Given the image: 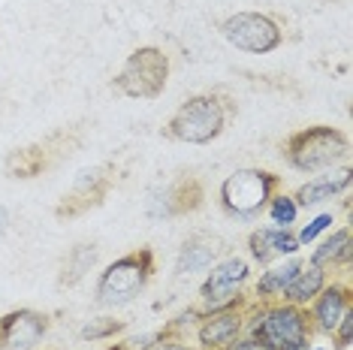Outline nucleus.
Masks as SVG:
<instances>
[{"instance_id":"4","label":"nucleus","mask_w":353,"mask_h":350,"mask_svg":"<svg viewBox=\"0 0 353 350\" xmlns=\"http://www.w3.org/2000/svg\"><path fill=\"white\" fill-rule=\"evenodd\" d=\"M157 272V260L154 251L148 245L136 248L124 257H118L115 262H109L97 278V302L103 308H118L127 305L148 287V281Z\"/></svg>"},{"instance_id":"9","label":"nucleus","mask_w":353,"mask_h":350,"mask_svg":"<svg viewBox=\"0 0 353 350\" xmlns=\"http://www.w3.org/2000/svg\"><path fill=\"white\" fill-rule=\"evenodd\" d=\"M205 205V185L194 172H179L170 178L157 194L148 200V214L154 220H172V218H188Z\"/></svg>"},{"instance_id":"12","label":"nucleus","mask_w":353,"mask_h":350,"mask_svg":"<svg viewBox=\"0 0 353 350\" xmlns=\"http://www.w3.org/2000/svg\"><path fill=\"white\" fill-rule=\"evenodd\" d=\"M350 308H353L350 284H344V281L326 284V287L320 290L314 299H311V308H308L311 326H314V336H329V338H332L335 326L341 323V317L347 314Z\"/></svg>"},{"instance_id":"27","label":"nucleus","mask_w":353,"mask_h":350,"mask_svg":"<svg viewBox=\"0 0 353 350\" xmlns=\"http://www.w3.org/2000/svg\"><path fill=\"white\" fill-rule=\"evenodd\" d=\"M151 350H194V347L184 344V338H181V336H166V338H160Z\"/></svg>"},{"instance_id":"18","label":"nucleus","mask_w":353,"mask_h":350,"mask_svg":"<svg viewBox=\"0 0 353 350\" xmlns=\"http://www.w3.org/2000/svg\"><path fill=\"white\" fill-rule=\"evenodd\" d=\"M305 266V260L302 257H293L290 260H284V262H278V266H269L266 272L260 275V281H256V287H254V302H278L281 299V293L287 290V284L296 278V272Z\"/></svg>"},{"instance_id":"14","label":"nucleus","mask_w":353,"mask_h":350,"mask_svg":"<svg viewBox=\"0 0 353 350\" xmlns=\"http://www.w3.org/2000/svg\"><path fill=\"white\" fill-rule=\"evenodd\" d=\"M350 185H353V169L350 166H341V169H329L326 175H317V178L305 181L290 196H293L296 209H317V205L341 196L344 190H350Z\"/></svg>"},{"instance_id":"3","label":"nucleus","mask_w":353,"mask_h":350,"mask_svg":"<svg viewBox=\"0 0 353 350\" xmlns=\"http://www.w3.org/2000/svg\"><path fill=\"white\" fill-rule=\"evenodd\" d=\"M281 175L272 169H260V166H248V169H236L221 181L218 200L227 218L236 220H254L266 212L269 200L278 194Z\"/></svg>"},{"instance_id":"26","label":"nucleus","mask_w":353,"mask_h":350,"mask_svg":"<svg viewBox=\"0 0 353 350\" xmlns=\"http://www.w3.org/2000/svg\"><path fill=\"white\" fill-rule=\"evenodd\" d=\"M230 350H275L269 341L263 338H254V336H239L236 341L230 344Z\"/></svg>"},{"instance_id":"28","label":"nucleus","mask_w":353,"mask_h":350,"mask_svg":"<svg viewBox=\"0 0 353 350\" xmlns=\"http://www.w3.org/2000/svg\"><path fill=\"white\" fill-rule=\"evenodd\" d=\"M6 227H10V212L0 205V233H6Z\"/></svg>"},{"instance_id":"11","label":"nucleus","mask_w":353,"mask_h":350,"mask_svg":"<svg viewBox=\"0 0 353 350\" xmlns=\"http://www.w3.org/2000/svg\"><path fill=\"white\" fill-rule=\"evenodd\" d=\"M63 133H52L49 139L43 142H30V145H21V148H12L10 154H6L3 161V172L10 175V178H39L46 169H52L54 161H58V154H63L67 148H58Z\"/></svg>"},{"instance_id":"22","label":"nucleus","mask_w":353,"mask_h":350,"mask_svg":"<svg viewBox=\"0 0 353 350\" xmlns=\"http://www.w3.org/2000/svg\"><path fill=\"white\" fill-rule=\"evenodd\" d=\"M266 214H269V220L275 227L290 229L296 224V214H299V209H296V203H293L290 194H275L269 200V205H266Z\"/></svg>"},{"instance_id":"7","label":"nucleus","mask_w":353,"mask_h":350,"mask_svg":"<svg viewBox=\"0 0 353 350\" xmlns=\"http://www.w3.org/2000/svg\"><path fill=\"white\" fill-rule=\"evenodd\" d=\"M221 37L227 39L232 49L248 54H269L281 49L284 43V30L272 15L266 12H232L221 21Z\"/></svg>"},{"instance_id":"29","label":"nucleus","mask_w":353,"mask_h":350,"mask_svg":"<svg viewBox=\"0 0 353 350\" xmlns=\"http://www.w3.org/2000/svg\"><path fill=\"white\" fill-rule=\"evenodd\" d=\"M214 350H230V347H214Z\"/></svg>"},{"instance_id":"25","label":"nucleus","mask_w":353,"mask_h":350,"mask_svg":"<svg viewBox=\"0 0 353 350\" xmlns=\"http://www.w3.org/2000/svg\"><path fill=\"white\" fill-rule=\"evenodd\" d=\"M332 338H335V347H339V350H347L350 347V341H353V308L341 317V323L335 326Z\"/></svg>"},{"instance_id":"13","label":"nucleus","mask_w":353,"mask_h":350,"mask_svg":"<svg viewBox=\"0 0 353 350\" xmlns=\"http://www.w3.org/2000/svg\"><path fill=\"white\" fill-rule=\"evenodd\" d=\"M242 329H245V305L242 308H223V311L199 317L196 341L203 350L230 347L232 341L242 336Z\"/></svg>"},{"instance_id":"23","label":"nucleus","mask_w":353,"mask_h":350,"mask_svg":"<svg viewBox=\"0 0 353 350\" xmlns=\"http://www.w3.org/2000/svg\"><path fill=\"white\" fill-rule=\"evenodd\" d=\"M166 336H179V329H175L172 323H166L163 329H154V332H142V336L124 338V341H118V344H112V347H106V350H151V347H154L160 338H166Z\"/></svg>"},{"instance_id":"24","label":"nucleus","mask_w":353,"mask_h":350,"mask_svg":"<svg viewBox=\"0 0 353 350\" xmlns=\"http://www.w3.org/2000/svg\"><path fill=\"white\" fill-rule=\"evenodd\" d=\"M332 224H335L332 212H323V214H317V218L311 220V224H305V227L299 229V233H296V238H299V245H311L320 233H323V229H329Z\"/></svg>"},{"instance_id":"2","label":"nucleus","mask_w":353,"mask_h":350,"mask_svg":"<svg viewBox=\"0 0 353 350\" xmlns=\"http://www.w3.org/2000/svg\"><path fill=\"white\" fill-rule=\"evenodd\" d=\"M281 154H284L290 169L317 175V172L335 169L350 154V139L339 127L311 124V127H302V130L290 133V136L281 142Z\"/></svg>"},{"instance_id":"15","label":"nucleus","mask_w":353,"mask_h":350,"mask_svg":"<svg viewBox=\"0 0 353 350\" xmlns=\"http://www.w3.org/2000/svg\"><path fill=\"white\" fill-rule=\"evenodd\" d=\"M299 248L302 245L296 233L284 227H260L248 236V251L260 266H269L275 257H293V254H299Z\"/></svg>"},{"instance_id":"17","label":"nucleus","mask_w":353,"mask_h":350,"mask_svg":"<svg viewBox=\"0 0 353 350\" xmlns=\"http://www.w3.org/2000/svg\"><path fill=\"white\" fill-rule=\"evenodd\" d=\"M326 284H329V272H326V269L305 262L299 272H296L293 281L287 284V290L281 293V299H278V302H290V305L308 308V305H311V299H314L317 293L326 287Z\"/></svg>"},{"instance_id":"10","label":"nucleus","mask_w":353,"mask_h":350,"mask_svg":"<svg viewBox=\"0 0 353 350\" xmlns=\"http://www.w3.org/2000/svg\"><path fill=\"white\" fill-rule=\"evenodd\" d=\"M52 329V314L37 308H12L0 317V350H34Z\"/></svg>"},{"instance_id":"20","label":"nucleus","mask_w":353,"mask_h":350,"mask_svg":"<svg viewBox=\"0 0 353 350\" xmlns=\"http://www.w3.org/2000/svg\"><path fill=\"white\" fill-rule=\"evenodd\" d=\"M97 257H100V248H97V245H76V248L67 254L63 266H61L58 287H73V284H79V281H82V278L94 269Z\"/></svg>"},{"instance_id":"5","label":"nucleus","mask_w":353,"mask_h":350,"mask_svg":"<svg viewBox=\"0 0 353 350\" xmlns=\"http://www.w3.org/2000/svg\"><path fill=\"white\" fill-rule=\"evenodd\" d=\"M166 82H170V54L157 45H139L127 54L124 67L112 79V88L130 100H157L163 97Z\"/></svg>"},{"instance_id":"6","label":"nucleus","mask_w":353,"mask_h":350,"mask_svg":"<svg viewBox=\"0 0 353 350\" xmlns=\"http://www.w3.org/2000/svg\"><path fill=\"white\" fill-rule=\"evenodd\" d=\"M251 278V266L248 260L242 257H227L221 262H214L208 278L199 287V305H196V314L205 317V314H214V311H223V308H242L248 305L245 296V284Z\"/></svg>"},{"instance_id":"1","label":"nucleus","mask_w":353,"mask_h":350,"mask_svg":"<svg viewBox=\"0 0 353 350\" xmlns=\"http://www.w3.org/2000/svg\"><path fill=\"white\" fill-rule=\"evenodd\" d=\"M232 112L236 109L223 94H194L172 112L163 136L184 145H208L227 130Z\"/></svg>"},{"instance_id":"8","label":"nucleus","mask_w":353,"mask_h":350,"mask_svg":"<svg viewBox=\"0 0 353 350\" xmlns=\"http://www.w3.org/2000/svg\"><path fill=\"white\" fill-rule=\"evenodd\" d=\"M115 187V169L112 163H100L91 169H82L76 175V181L70 185V190L61 196V203L54 205V218L58 220H76L82 214L100 209L106 203V196Z\"/></svg>"},{"instance_id":"19","label":"nucleus","mask_w":353,"mask_h":350,"mask_svg":"<svg viewBox=\"0 0 353 350\" xmlns=\"http://www.w3.org/2000/svg\"><path fill=\"white\" fill-rule=\"evenodd\" d=\"M350 227H339L329 238L317 245L314 251H311V266H320V269H339V266H347L350 262Z\"/></svg>"},{"instance_id":"16","label":"nucleus","mask_w":353,"mask_h":350,"mask_svg":"<svg viewBox=\"0 0 353 350\" xmlns=\"http://www.w3.org/2000/svg\"><path fill=\"white\" fill-rule=\"evenodd\" d=\"M221 254H223V242L218 236L194 233L188 242L181 245L179 262H175V272H179L181 278L184 275H194V272H208V269L218 262Z\"/></svg>"},{"instance_id":"21","label":"nucleus","mask_w":353,"mask_h":350,"mask_svg":"<svg viewBox=\"0 0 353 350\" xmlns=\"http://www.w3.org/2000/svg\"><path fill=\"white\" fill-rule=\"evenodd\" d=\"M127 329V320H115V317H94L88 320L82 329H79V338L82 341H109L115 336H121Z\"/></svg>"}]
</instances>
